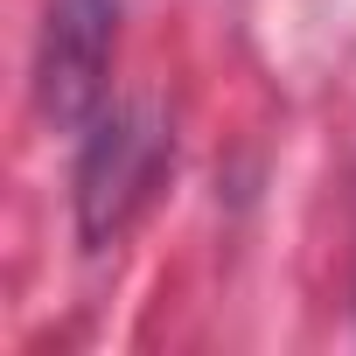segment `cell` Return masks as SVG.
I'll list each match as a JSON object with an SVG mask.
<instances>
[{
    "label": "cell",
    "instance_id": "6da1fadb",
    "mask_svg": "<svg viewBox=\"0 0 356 356\" xmlns=\"http://www.w3.org/2000/svg\"><path fill=\"white\" fill-rule=\"evenodd\" d=\"M168 161H175V140H168V119L147 98L105 105L91 119L84 154H77V238L91 252H105L133 231V217L161 189Z\"/></svg>",
    "mask_w": 356,
    "mask_h": 356
},
{
    "label": "cell",
    "instance_id": "7a4b0ae2",
    "mask_svg": "<svg viewBox=\"0 0 356 356\" xmlns=\"http://www.w3.org/2000/svg\"><path fill=\"white\" fill-rule=\"evenodd\" d=\"M119 42V0H49L35 35V112L49 126H91L105 112V70Z\"/></svg>",
    "mask_w": 356,
    "mask_h": 356
}]
</instances>
